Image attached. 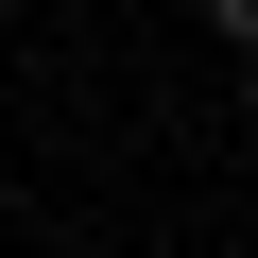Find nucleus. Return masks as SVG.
Wrapping results in <instances>:
<instances>
[{"instance_id":"nucleus-1","label":"nucleus","mask_w":258,"mask_h":258,"mask_svg":"<svg viewBox=\"0 0 258 258\" xmlns=\"http://www.w3.org/2000/svg\"><path fill=\"white\" fill-rule=\"evenodd\" d=\"M207 35H224V52H241V69H258V0H207Z\"/></svg>"}]
</instances>
